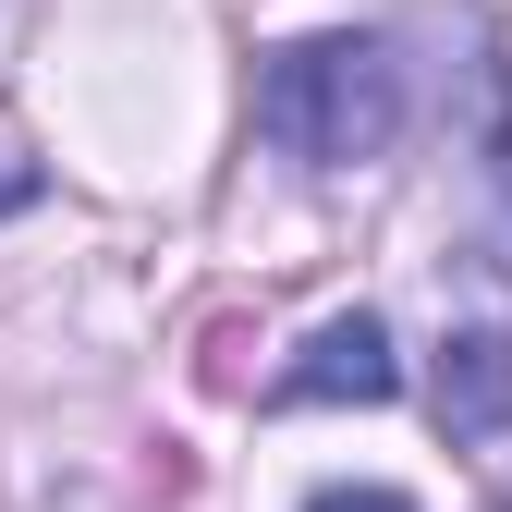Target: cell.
<instances>
[{"mask_svg":"<svg viewBox=\"0 0 512 512\" xmlns=\"http://www.w3.org/2000/svg\"><path fill=\"white\" fill-rule=\"evenodd\" d=\"M427 415L452 427V439H500L512 427V330H452V342H439Z\"/></svg>","mask_w":512,"mask_h":512,"instance_id":"cell-3","label":"cell"},{"mask_svg":"<svg viewBox=\"0 0 512 512\" xmlns=\"http://www.w3.org/2000/svg\"><path fill=\"white\" fill-rule=\"evenodd\" d=\"M403 391V354H391V330L354 305V317H330L293 366H281V403H391Z\"/></svg>","mask_w":512,"mask_h":512,"instance_id":"cell-2","label":"cell"},{"mask_svg":"<svg viewBox=\"0 0 512 512\" xmlns=\"http://www.w3.org/2000/svg\"><path fill=\"white\" fill-rule=\"evenodd\" d=\"M256 122L305 171H354V159H378L403 135V61L378 37H293L256 74Z\"/></svg>","mask_w":512,"mask_h":512,"instance_id":"cell-1","label":"cell"},{"mask_svg":"<svg viewBox=\"0 0 512 512\" xmlns=\"http://www.w3.org/2000/svg\"><path fill=\"white\" fill-rule=\"evenodd\" d=\"M305 512H415V500H403V488H317Z\"/></svg>","mask_w":512,"mask_h":512,"instance_id":"cell-4","label":"cell"}]
</instances>
